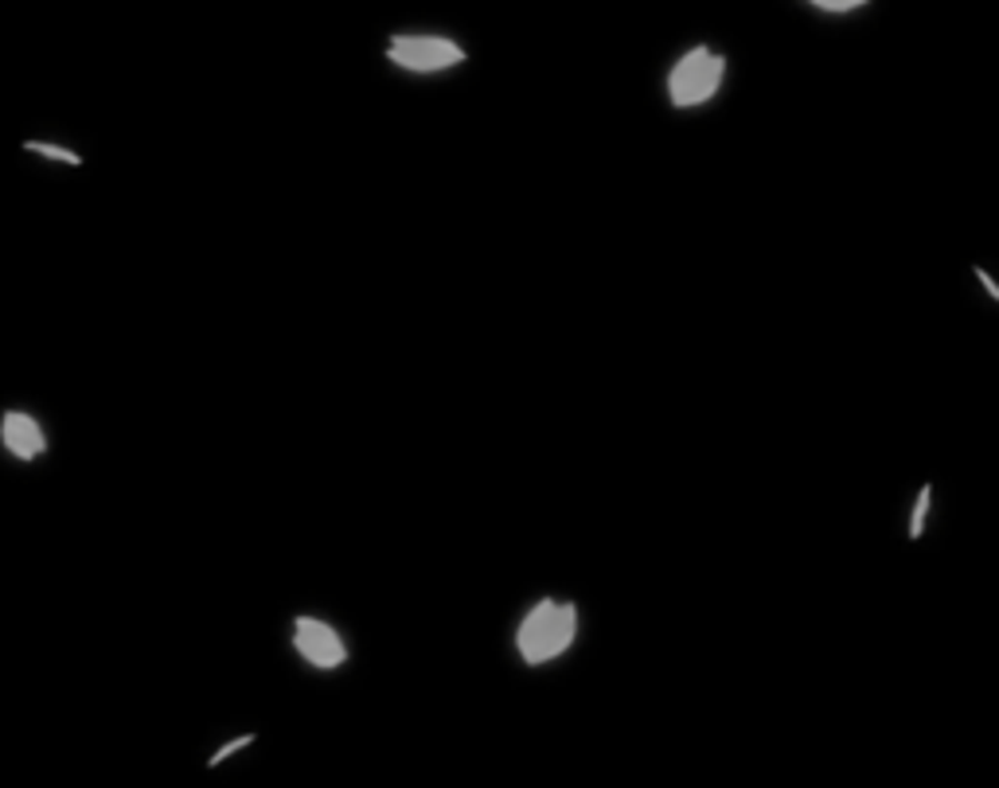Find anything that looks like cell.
Instances as JSON below:
<instances>
[{
	"instance_id": "obj_1",
	"label": "cell",
	"mask_w": 999,
	"mask_h": 788,
	"mask_svg": "<svg viewBox=\"0 0 999 788\" xmlns=\"http://www.w3.org/2000/svg\"><path fill=\"white\" fill-rule=\"evenodd\" d=\"M582 640V609L570 598H543L528 601L512 625V652L523 668H551L567 660Z\"/></svg>"
},
{
	"instance_id": "obj_2",
	"label": "cell",
	"mask_w": 999,
	"mask_h": 788,
	"mask_svg": "<svg viewBox=\"0 0 999 788\" xmlns=\"http://www.w3.org/2000/svg\"><path fill=\"white\" fill-rule=\"evenodd\" d=\"M730 56L715 43H688L672 63L663 67V102L680 113L707 110L727 90Z\"/></svg>"
},
{
	"instance_id": "obj_3",
	"label": "cell",
	"mask_w": 999,
	"mask_h": 788,
	"mask_svg": "<svg viewBox=\"0 0 999 788\" xmlns=\"http://www.w3.org/2000/svg\"><path fill=\"white\" fill-rule=\"evenodd\" d=\"M387 59L399 71L430 79V74L457 71L469 59V51L461 48V40L446 32H399L387 40Z\"/></svg>"
},
{
	"instance_id": "obj_4",
	"label": "cell",
	"mask_w": 999,
	"mask_h": 788,
	"mask_svg": "<svg viewBox=\"0 0 999 788\" xmlns=\"http://www.w3.org/2000/svg\"><path fill=\"white\" fill-rule=\"evenodd\" d=\"M293 645L304 656V664L320 671H337L348 664V645L337 629L320 617H297L293 621Z\"/></svg>"
},
{
	"instance_id": "obj_5",
	"label": "cell",
	"mask_w": 999,
	"mask_h": 788,
	"mask_svg": "<svg viewBox=\"0 0 999 788\" xmlns=\"http://www.w3.org/2000/svg\"><path fill=\"white\" fill-rule=\"evenodd\" d=\"M0 438H4V446H9L12 453L24 457V461H32V457L43 453V430L36 426L32 415H20V410H9V415H4Z\"/></svg>"
},
{
	"instance_id": "obj_6",
	"label": "cell",
	"mask_w": 999,
	"mask_h": 788,
	"mask_svg": "<svg viewBox=\"0 0 999 788\" xmlns=\"http://www.w3.org/2000/svg\"><path fill=\"white\" fill-rule=\"evenodd\" d=\"M933 500H937L933 485H921L918 492H913V500H910V516H906V539H910V542H921V539H926L929 519H933Z\"/></svg>"
},
{
	"instance_id": "obj_7",
	"label": "cell",
	"mask_w": 999,
	"mask_h": 788,
	"mask_svg": "<svg viewBox=\"0 0 999 788\" xmlns=\"http://www.w3.org/2000/svg\"><path fill=\"white\" fill-rule=\"evenodd\" d=\"M812 9L823 12V17H851V12L867 9V4H859V0H816Z\"/></svg>"
},
{
	"instance_id": "obj_8",
	"label": "cell",
	"mask_w": 999,
	"mask_h": 788,
	"mask_svg": "<svg viewBox=\"0 0 999 788\" xmlns=\"http://www.w3.org/2000/svg\"><path fill=\"white\" fill-rule=\"evenodd\" d=\"M28 152H40V157H51V160H63V164H82L79 160V152H67V149H59V144H40V141H28L24 144Z\"/></svg>"
},
{
	"instance_id": "obj_9",
	"label": "cell",
	"mask_w": 999,
	"mask_h": 788,
	"mask_svg": "<svg viewBox=\"0 0 999 788\" xmlns=\"http://www.w3.org/2000/svg\"><path fill=\"white\" fill-rule=\"evenodd\" d=\"M972 278H976V286L983 289V297H988V301H996V305H999V281H996V273H988V270H983V266H976V270H972Z\"/></svg>"
},
{
	"instance_id": "obj_10",
	"label": "cell",
	"mask_w": 999,
	"mask_h": 788,
	"mask_svg": "<svg viewBox=\"0 0 999 788\" xmlns=\"http://www.w3.org/2000/svg\"><path fill=\"white\" fill-rule=\"evenodd\" d=\"M250 741H254V738H234V741H227V746H223V749H216V757H211V761H208V765H211V769H216V765H223V761H227V757H231V754H239V749H247V746H250Z\"/></svg>"
}]
</instances>
